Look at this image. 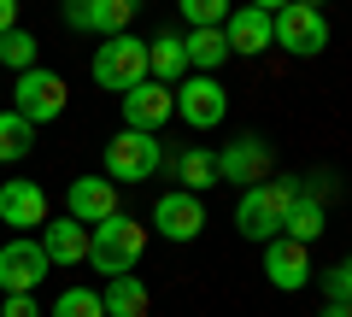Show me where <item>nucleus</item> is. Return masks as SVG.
Returning a JSON list of instances; mask_svg holds the SVG:
<instances>
[{
  "label": "nucleus",
  "instance_id": "f257e3e1",
  "mask_svg": "<svg viewBox=\"0 0 352 317\" xmlns=\"http://www.w3.org/2000/svg\"><path fill=\"white\" fill-rule=\"evenodd\" d=\"M300 200V177H270L258 182V188H241L235 200V229H241V241H276L282 235V217H288V206Z\"/></svg>",
  "mask_w": 352,
  "mask_h": 317
},
{
  "label": "nucleus",
  "instance_id": "f03ea898",
  "mask_svg": "<svg viewBox=\"0 0 352 317\" xmlns=\"http://www.w3.org/2000/svg\"><path fill=\"white\" fill-rule=\"evenodd\" d=\"M141 247H147V229L118 212V217H106V223L88 229V270H100L106 282L129 276V270L141 265Z\"/></svg>",
  "mask_w": 352,
  "mask_h": 317
},
{
  "label": "nucleus",
  "instance_id": "7ed1b4c3",
  "mask_svg": "<svg viewBox=\"0 0 352 317\" xmlns=\"http://www.w3.org/2000/svg\"><path fill=\"white\" fill-rule=\"evenodd\" d=\"M94 83L112 94H129L135 83H147V41L141 36H106L100 47H94Z\"/></svg>",
  "mask_w": 352,
  "mask_h": 317
},
{
  "label": "nucleus",
  "instance_id": "20e7f679",
  "mask_svg": "<svg viewBox=\"0 0 352 317\" xmlns=\"http://www.w3.org/2000/svg\"><path fill=\"white\" fill-rule=\"evenodd\" d=\"M276 47L294 53V59H317V53L329 47V12L311 6V0L276 6Z\"/></svg>",
  "mask_w": 352,
  "mask_h": 317
},
{
  "label": "nucleus",
  "instance_id": "39448f33",
  "mask_svg": "<svg viewBox=\"0 0 352 317\" xmlns=\"http://www.w3.org/2000/svg\"><path fill=\"white\" fill-rule=\"evenodd\" d=\"M164 165V147L159 135H141V129H118L112 141H106V182H147L153 171Z\"/></svg>",
  "mask_w": 352,
  "mask_h": 317
},
{
  "label": "nucleus",
  "instance_id": "423d86ee",
  "mask_svg": "<svg viewBox=\"0 0 352 317\" xmlns=\"http://www.w3.org/2000/svg\"><path fill=\"white\" fill-rule=\"evenodd\" d=\"M65 100H71L65 76H59V71H41V65H36V71H24V76L12 83V112L24 118L30 129H36V124H53V118L65 112Z\"/></svg>",
  "mask_w": 352,
  "mask_h": 317
},
{
  "label": "nucleus",
  "instance_id": "0eeeda50",
  "mask_svg": "<svg viewBox=\"0 0 352 317\" xmlns=\"http://www.w3.org/2000/svg\"><path fill=\"white\" fill-rule=\"evenodd\" d=\"M276 6L282 0H252V6H235L223 24V41H229V59H252V53L276 47Z\"/></svg>",
  "mask_w": 352,
  "mask_h": 317
},
{
  "label": "nucleus",
  "instance_id": "6e6552de",
  "mask_svg": "<svg viewBox=\"0 0 352 317\" xmlns=\"http://www.w3.org/2000/svg\"><path fill=\"white\" fill-rule=\"evenodd\" d=\"M270 171H276V153L264 135H235L217 153V182H235V188H258L270 182Z\"/></svg>",
  "mask_w": 352,
  "mask_h": 317
},
{
  "label": "nucleus",
  "instance_id": "1a4fd4ad",
  "mask_svg": "<svg viewBox=\"0 0 352 317\" xmlns=\"http://www.w3.org/2000/svg\"><path fill=\"white\" fill-rule=\"evenodd\" d=\"M170 100H176V118H182V124H194V129L223 124V112H229V94H223V83H217V76H182V83L170 89Z\"/></svg>",
  "mask_w": 352,
  "mask_h": 317
},
{
  "label": "nucleus",
  "instance_id": "9d476101",
  "mask_svg": "<svg viewBox=\"0 0 352 317\" xmlns=\"http://www.w3.org/2000/svg\"><path fill=\"white\" fill-rule=\"evenodd\" d=\"M41 282H47L41 241H6L0 247V294H36Z\"/></svg>",
  "mask_w": 352,
  "mask_h": 317
},
{
  "label": "nucleus",
  "instance_id": "9b49d317",
  "mask_svg": "<svg viewBox=\"0 0 352 317\" xmlns=\"http://www.w3.org/2000/svg\"><path fill=\"white\" fill-rule=\"evenodd\" d=\"M153 229H159L164 241H200V229H206V200H200V194L170 188L159 206H153Z\"/></svg>",
  "mask_w": 352,
  "mask_h": 317
},
{
  "label": "nucleus",
  "instance_id": "f8f14e48",
  "mask_svg": "<svg viewBox=\"0 0 352 317\" xmlns=\"http://www.w3.org/2000/svg\"><path fill=\"white\" fill-rule=\"evenodd\" d=\"M65 217H76L82 229L118 217V182H106V177H76L71 194H65Z\"/></svg>",
  "mask_w": 352,
  "mask_h": 317
},
{
  "label": "nucleus",
  "instance_id": "ddd939ff",
  "mask_svg": "<svg viewBox=\"0 0 352 317\" xmlns=\"http://www.w3.org/2000/svg\"><path fill=\"white\" fill-rule=\"evenodd\" d=\"M264 276H270V288H282V294H300V288H311V253L305 247H294V241H270L264 247Z\"/></svg>",
  "mask_w": 352,
  "mask_h": 317
},
{
  "label": "nucleus",
  "instance_id": "4468645a",
  "mask_svg": "<svg viewBox=\"0 0 352 317\" xmlns=\"http://www.w3.org/2000/svg\"><path fill=\"white\" fill-rule=\"evenodd\" d=\"M176 100L170 89H159V83H135V89L124 94V129H141V135H159V124H170Z\"/></svg>",
  "mask_w": 352,
  "mask_h": 317
},
{
  "label": "nucleus",
  "instance_id": "2eb2a0df",
  "mask_svg": "<svg viewBox=\"0 0 352 317\" xmlns=\"http://www.w3.org/2000/svg\"><path fill=\"white\" fill-rule=\"evenodd\" d=\"M135 6L129 0H65V24L71 30H100V36H124Z\"/></svg>",
  "mask_w": 352,
  "mask_h": 317
},
{
  "label": "nucleus",
  "instance_id": "dca6fc26",
  "mask_svg": "<svg viewBox=\"0 0 352 317\" xmlns=\"http://www.w3.org/2000/svg\"><path fill=\"white\" fill-rule=\"evenodd\" d=\"M0 223H12V229H36L47 223V194H41V182H0Z\"/></svg>",
  "mask_w": 352,
  "mask_h": 317
},
{
  "label": "nucleus",
  "instance_id": "f3484780",
  "mask_svg": "<svg viewBox=\"0 0 352 317\" xmlns=\"http://www.w3.org/2000/svg\"><path fill=\"white\" fill-rule=\"evenodd\" d=\"M41 253H47V265H88V229L76 217H47L41 223Z\"/></svg>",
  "mask_w": 352,
  "mask_h": 317
},
{
  "label": "nucleus",
  "instance_id": "a211bd4d",
  "mask_svg": "<svg viewBox=\"0 0 352 317\" xmlns=\"http://www.w3.org/2000/svg\"><path fill=\"white\" fill-rule=\"evenodd\" d=\"M188 71V53H182V30H170V36H153L147 47V83H159V89H170V83H182Z\"/></svg>",
  "mask_w": 352,
  "mask_h": 317
},
{
  "label": "nucleus",
  "instance_id": "6ab92c4d",
  "mask_svg": "<svg viewBox=\"0 0 352 317\" xmlns=\"http://www.w3.org/2000/svg\"><path fill=\"white\" fill-rule=\"evenodd\" d=\"M100 305H106V317H147V311H153V294H147V282L129 270V276H112V282H106Z\"/></svg>",
  "mask_w": 352,
  "mask_h": 317
},
{
  "label": "nucleus",
  "instance_id": "aec40b11",
  "mask_svg": "<svg viewBox=\"0 0 352 317\" xmlns=\"http://www.w3.org/2000/svg\"><path fill=\"white\" fill-rule=\"evenodd\" d=\"M329 229V206H317V200H294L288 206V217H282V241H294V247H311L317 235Z\"/></svg>",
  "mask_w": 352,
  "mask_h": 317
},
{
  "label": "nucleus",
  "instance_id": "412c9836",
  "mask_svg": "<svg viewBox=\"0 0 352 317\" xmlns=\"http://www.w3.org/2000/svg\"><path fill=\"white\" fill-rule=\"evenodd\" d=\"M182 53H188L194 76H212L229 59V41H223V30H182Z\"/></svg>",
  "mask_w": 352,
  "mask_h": 317
},
{
  "label": "nucleus",
  "instance_id": "4be33fe9",
  "mask_svg": "<svg viewBox=\"0 0 352 317\" xmlns=\"http://www.w3.org/2000/svg\"><path fill=\"white\" fill-rule=\"evenodd\" d=\"M176 177H182V194H206L217 182V153H206V147L182 153V159H176Z\"/></svg>",
  "mask_w": 352,
  "mask_h": 317
},
{
  "label": "nucleus",
  "instance_id": "5701e85b",
  "mask_svg": "<svg viewBox=\"0 0 352 317\" xmlns=\"http://www.w3.org/2000/svg\"><path fill=\"white\" fill-rule=\"evenodd\" d=\"M30 147H36V129H30L18 112H0V165L30 159Z\"/></svg>",
  "mask_w": 352,
  "mask_h": 317
},
{
  "label": "nucleus",
  "instance_id": "b1692460",
  "mask_svg": "<svg viewBox=\"0 0 352 317\" xmlns=\"http://www.w3.org/2000/svg\"><path fill=\"white\" fill-rule=\"evenodd\" d=\"M36 53H41V41L30 36V30H12V36H0V65H6L12 76L36 71Z\"/></svg>",
  "mask_w": 352,
  "mask_h": 317
},
{
  "label": "nucleus",
  "instance_id": "393cba45",
  "mask_svg": "<svg viewBox=\"0 0 352 317\" xmlns=\"http://www.w3.org/2000/svg\"><path fill=\"white\" fill-rule=\"evenodd\" d=\"M47 317H106V305H100V294H94V288H65L59 300H53Z\"/></svg>",
  "mask_w": 352,
  "mask_h": 317
},
{
  "label": "nucleus",
  "instance_id": "a878e982",
  "mask_svg": "<svg viewBox=\"0 0 352 317\" xmlns=\"http://www.w3.org/2000/svg\"><path fill=\"white\" fill-rule=\"evenodd\" d=\"M229 12L235 6H223V0H182V24L188 30H223Z\"/></svg>",
  "mask_w": 352,
  "mask_h": 317
},
{
  "label": "nucleus",
  "instance_id": "bb28decb",
  "mask_svg": "<svg viewBox=\"0 0 352 317\" xmlns=\"http://www.w3.org/2000/svg\"><path fill=\"white\" fill-rule=\"evenodd\" d=\"M311 282L323 288V300H329V305H352V259H346V265H323Z\"/></svg>",
  "mask_w": 352,
  "mask_h": 317
},
{
  "label": "nucleus",
  "instance_id": "cd10ccee",
  "mask_svg": "<svg viewBox=\"0 0 352 317\" xmlns=\"http://www.w3.org/2000/svg\"><path fill=\"white\" fill-rule=\"evenodd\" d=\"M300 194H305V200H317V206H329V200L346 194V182H340L335 171H311V177H300Z\"/></svg>",
  "mask_w": 352,
  "mask_h": 317
},
{
  "label": "nucleus",
  "instance_id": "c85d7f7f",
  "mask_svg": "<svg viewBox=\"0 0 352 317\" xmlns=\"http://www.w3.org/2000/svg\"><path fill=\"white\" fill-rule=\"evenodd\" d=\"M0 317H47L36 305V294H0Z\"/></svg>",
  "mask_w": 352,
  "mask_h": 317
},
{
  "label": "nucleus",
  "instance_id": "c756f323",
  "mask_svg": "<svg viewBox=\"0 0 352 317\" xmlns=\"http://www.w3.org/2000/svg\"><path fill=\"white\" fill-rule=\"evenodd\" d=\"M12 30H18V6H12V0H0V36H12Z\"/></svg>",
  "mask_w": 352,
  "mask_h": 317
},
{
  "label": "nucleus",
  "instance_id": "7c9ffc66",
  "mask_svg": "<svg viewBox=\"0 0 352 317\" xmlns=\"http://www.w3.org/2000/svg\"><path fill=\"white\" fill-rule=\"evenodd\" d=\"M317 317H352V305H323Z\"/></svg>",
  "mask_w": 352,
  "mask_h": 317
}]
</instances>
